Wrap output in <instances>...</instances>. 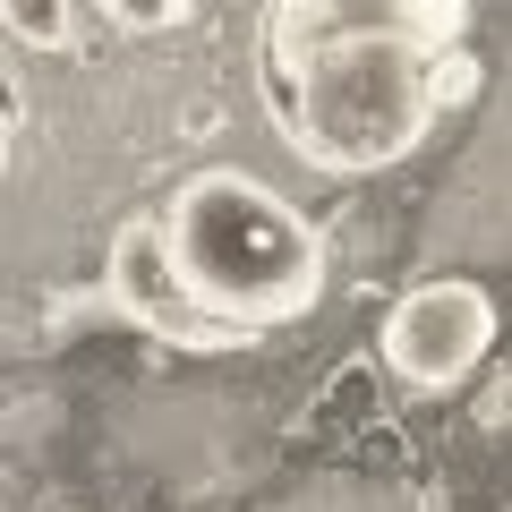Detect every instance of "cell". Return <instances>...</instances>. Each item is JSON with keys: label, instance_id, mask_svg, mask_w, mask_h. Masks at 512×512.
Instances as JSON below:
<instances>
[{"label": "cell", "instance_id": "4", "mask_svg": "<svg viewBox=\"0 0 512 512\" xmlns=\"http://www.w3.org/2000/svg\"><path fill=\"white\" fill-rule=\"evenodd\" d=\"M103 282H111V308H128L154 333H188V342L231 333V325H214V316L188 299V274H180V256H171L163 222H128V231L111 239V256H103Z\"/></svg>", "mask_w": 512, "mask_h": 512}, {"label": "cell", "instance_id": "7", "mask_svg": "<svg viewBox=\"0 0 512 512\" xmlns=\"http://www.w3.org/2000/svg\"><path fill=\"white\" fill-rule=\"evenodd\" d=\"M0 171H9V128H0Z\"/></svg>", "mask_w": 512, "mask_h": 512}, {"label": "cell", "instance_id": "1", "mask_svg": "<svg viewBox=\"0 0 512 512\" xmlns=\"http://www.w3.org/2000/svg\"><path fill=\"white\" fill-rule=\"evenodd\" d=\"M461 0H274L265 69L282 128L333 180L402 163L436 120V60L461 52Z\"/></svg>", "mask_w": 512, "mask_h": 512}, {"label": "cell", "instance_id": "6", "mask_svg": "<svg viewBox=\"0 0 512 512\" xmlns=\"http://www.w3.org/2000/svg\"><path fill=\"white\" fill-rule=\"evenodd\" d=\"M103 18L120 26V35H163V26L188 18V0H103Z\"/></svg>", "mask_w": 512, "mask_h": 512}, {"label": "cell", "instance_id": "2", "mask_svg": "<svg viewBox=\"0 0 512 512\" xmlns=\"http://www.w3.org/2000/svg\"><path fill=\"white\" fill-rule=\"evenodd\" d=\"M163 239L214 325H291L325 299V231L256 171H188L163 205Z\"/></svg>", "mask_w": 512, "mask_h": 512}, {"label": "cell", "instance_id": "3", "mask_svg": "<svg viewBox=\"0 0 512 512\" xmlns=\"http://www.w3.org/2000/svg\"><path fill=\"white\" fill-rule=\"evenodd\" d=\"M495 350V299L478 282H419L384 316V367L419 393H453Z\"/></svg>", "mask_w": 512, "mask_h": 512}, {"label": "cell", "instance_id": "5", "mask_svg": "<svg viewBox=\"0 0 512 512\" xmlns=\"http://www.w3.org/2000/svg\"><path fill=\"white\" fill-rule=\"evenodd\" d=\"M0 26L35 52H69L77 43V0H0Z\"/></svg>", "mask_w": 512, "mask_h": 512}]
</instances>
